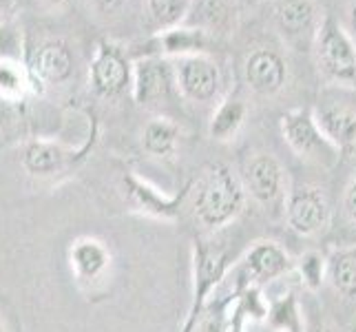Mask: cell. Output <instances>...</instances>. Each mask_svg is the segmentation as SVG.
Returning a JSON list of instances; mask_svg holds the SVG:
<instances>
[{"label":"cell","mask_w":356,"mask_h":332,"mask_svg":"<svg viewBox=\"0 0 356 332\" xmlns=\"http://www.w3.org/2000/svg\"><path fill=\"white\" fill-rule=\"evenodd\" d=\"M67 266L73 281L84 290H95L113 270V251L104 239L93 235L76 237L67 248Z\"/></svg>","instance_id":"30bf717a"},{"label":"cell","mask_w":356,"mask_h":332,"mask_svg":"<svg viewBox=\"0 0 356 332\" xmlns=\"http://www.w3.org/2000/svg\"><path fill=\"white\" fill-rule=\"evenodd\" d=\"M343 211H346L348 219L356 224V171L346 187V193H343Z\"/></svg>","instance_id":"f1b7e54d"},{"label":"cell","mask_w":356,"mask_h":332,"mask_svg":"<svg viewBox=\"0 0 356 332\" xmlns=\"http://www.w3.org/2000/svg\"><path fill=\"white\" fill-rule=\"evenodd\" d=\"M91 89L100 97H118L133 84V63L113 42H100L89 69Z\"/></svg>","instance_id":"7c38bea8"},{"label":"cell","mask_w":356,"mask_h":332,"mask_svg":"<svg viewBox=\"0 0 356 332\" xmlns=\"http://www.w3.org/2000/svg\"><path fill=\"white\" fill-rule=\"evenodd\" d=\"M82 151L67 149L65 144H60L56 140H29L22 149V168L27 171L31 177H54L58 173H63L71 166V162H76V157Z\"/></svg>","instance_id":"9a60e30c"},{"label":"cell","mask_w":356,"mask_h":332,"mask_svg":"<svg viewBox=\"0 0 356 332\" xmlns=\"http://www.w3.org/2000/svg\"><path fill=\"white\" fill-rule=\"evenodd\" d=\"M350 332H356V317H354V322H352V328H350Z\"/></svg>","instance_id":"74e56055"},{"label":"cell","mask_w":356,"mask_h":332,"mask_svg":"<svg viewBox=\"0 0 356 332\" xmlns=\"http://www.w3.org/2000/svg\"><path fill=\"white\" fill-rule=\"evenodd\" d=\"M239 294L235 292H215L211 299L206 301L204 310L197 319V328L195 332H228L232 322V306H235Z\"/></svg>","instance_id":"d4e9b609"},{"label":"cell","mask_w":356,"mask_h":332,"mask_svg":"<svg viewBox=\"0 0 356 332\" xmlns=\"http://www.w3.org/2000/svg\"><path fill=\"white\" fill-rule=\"evenodd\" d=\"M348 20H350L348 31H350V35H352L354 42H356V3H352L350 9H348Z\"/></svg>","instance_id":"836d02e7"},{"label":"cell","mask_w":356,"mask_h":332,"mask_svg":"<svg viewBox=\"0 0 356 332\" xmlns=\"http://www.w3.org/2000/svg\"><path fill=\"white\" fill-rule=\"evenodd\" d=\"M264 322L273 332H305V310L297 292L286 290L270 301Z\"/></svg>","instance_id":"44dd1931"},{"label":"cell","mask_w":356,"mask_h":332,"mask_svg":"<svg viewBox=\"0 0 356 332\" xmlns=\"http://www.w3.org/2000/svg\"><path fill=\"white\" fill-rule=\"evenodd\" d=\"M243 180L228 164H211L202 171L191 187V208L197 224L208 230L217 232L230 226L245 208Z\"/></svg>","instance_id":"6da1fadb"},{"label":"cell","mask_w":356,"mask_h":332,"mask_svg":"<svg viewBox=\"0 0 356 332\" xmlns=\"http://www.w3.org/2000/svg\"><path fill=\"white\" fill-rule=\"evenodd\" d=\"M314 118L339 155H356V109L343 102H323L314 109Z\"/></svg>","instance_id":"2e32d148"},{"label":"cell","mask_w":356,"mask_h":332,"mask_svg":"<svg viewBox=\"0 0 356 332\" xmlns=\"http://www.w3.org/2000/svg\"><path fill=\"white\" fill-rule=\"evenodd\" d=\"M245 322H248V310H245V303L239 294L235 306H232V322L228 332H245Z\"/></svg>","instance_id":"f546056e"},{"label":"cell","mask_w":356,"mask_h":332,"mask_svg":"<svg viewBox=\"0 0 356 332\" xmlns=\"http://www.w3.org/2000/svg\"><path fill=\"white\" fill-rule=\"evenodd\" d=\"M273 18L277 29L288 42H314L316 29L321 24L316 5L312 0H275Z\"/></svg>","instance_id":"5bb4252c"},{"label":"cell","mask_w":356,"mask_h":332,"mask_svg":"<svg viewBox=\"0 0 356 332\" xmlns=\"http://www.w3.org/2000/svg\"><path fill=\"white\" fill-rule=\"evenodd\" d=\"M191 262H193L191 306L181 322L179 332H195L206 301L222 288L230 268L235 266L237 260L224 244H215L213 239L206 237H195L191 246Z\"/></svg>","instance_id":"7a4b0ae2"},{"label":"cell","mask_w":356,"mask_h":332,"mask_svg":"<svg viewBox=\"0 0 356 332\" xmlns=\"http://www.w3.org/2000/svg\"><path fill=\"white\" fill-rule=\"evenodd\" d=\"M127 0H93V7L100 11L102 16H111L118 14V11L124 7Z\"/></svg>","instance_id":"1f68e13d"},{"label":"cell","mask_w":356,"mask_h":332,"mask_svg":"<svg viewBox=\"0 0 356 332\" xmlns=\"http://www.w3.org/2000/svg\"><path fill=\"white\" fill-rule=\"evenodd\" d=\"M284 215L292 232L301 237H316L330 226L332 208H330L323 189L314 184H294L288 191Z\"/></svg>","instance_id":"8992f818"},{"label":"cell","mask_w":356,"mask_h":332,"mask_svg":"<svg viewBox=\"0 0 356 332\" xmlns=\"http://www.w3.org/2000/svg\"><path fill=\"white\" fill-rule=\"evenodd\" d=\"M314 60L318 73L337 87L356 89V42L334 18H321L314 35Z\"/></svg>","instance_id":"277c9868"},{"label":"cell","mask_w":356,"mask_h":332,"mask_svg":"<svg viewBox=\"0 0 356 332\" xmlns=\"http://www.w3.org/2000/svg\"><path fill=\"white\" fill-rule=\"evenodd\" d=\"M245 116H248V106L239 97H224L213 111L211 122H208V135L215 142L228 144L239 135Z\"/></svg>","instance_id":"ffe728a7"},{"label":"cell","mask_w":356,"mask_h":332,"mask_svg":"<svg viewBox=\"0 0 356 332\" xmlns=\"http://www.w3.org/2000/svg\"><path fill=\"white\" fill-rule=\"evenodd\" d=\"M177 93L193 104H208L222 93L224 73L219 63L208 54H195L173 60Z\"/></svg>","instance_id":"ba28073f"},{"label":"cell","mask_w":356,"mask_h":332,"mask_svg":"<svg viewBox=\"0 0 356 332\" xmlns=\"http://www.w3.org/2000/svg\"><path fill=\"white\" fill-rule=\"evenodd\" d=\"M0 332H9V330H7V326H5V322H3V319H0Z\"/></svg>","instance_id":"8d00e7d4"},{"label":"cell","mask_w":356,"mask_h":332,"mask_svg":"<svg viewBox=\"0 0 356 332\" xmlns=\"http://www.w3.org/2000/svg\"><path fill=\"white\" fill-rule=\"evenodd\" d=\"M33 82L42 91L51 84H63L73 73V56L69 47L60 40H47L31 54L27 63Z\"/></svg>","instance_id":"e0dca14e"},{"label":"cell","mask_w":356,"mask_h":332,"mask_svg":"<svg viewBox=\"0 0 356 332\" xmlns=\"http://www.w3.org/2000/svg\"><path fill=\"white\" fill-rule=\"evenodd\" d=\"M157 45H159V52H157L159 56L177 60L184 56L206 54L208 33H204L202 29L191 27V24H179V27L166 29V31L159 33Z\"/></svg>","instance_id":"d6986e66"},{"label":"cell","mask_w":356,"mask_h":332,"mask_svg":"<svg viewBox=\"0 0 356 332\" xmlns=\"http://www.w3.org/2000/svg\"><path fill=\"white\" fill-rule=\"evenodd\" d=\"M31 93H40L24 60H0V97L18 104Z\"/></svg>","instance_id":"cb8c5ba5"},{"label":"cell","mask_w":356,"mask_h":332,"mask_svg":"<svg viewBox=\"0 0 356 332\" xmlns=\"http://www.w3.org/2000/svg\"><path fill=\"white\" fill-rule=\"evenodd\" d=\"M0 60H24L22 31L9 20H0Z\"/></svg>","instance_id":"83f0119b"},{"label":"cell","mask_w":356,"mask_h":332,"mask_svg":"<svg viewBox=\"0 0 356 332\" xmlns=\"http://www.w3.org/2000/svg\"><path fill=\"white\" fill-rule=\"evenodd\" d=\"M279 129L286 144L290 146V151L297 157L305 159V162L330 166L339 159L337 149L330 144L321 127H318V122L314 118V109L299 106L288 111V113L281 116Z\"/></svg>","instance_id":"5b68a950"},{"label":"cell","mask_w":356,"mask_h":332,"mask_svg":"<svg viewBox=\"0 0 356 332\" xmlns=\"http://www.w3.org/2000/svg\"><path fill=\"white\" fill-rule=\"evenodd\" d=\"M193 0H146V14L153 27L162 33L186 22Z\"/></svg>","instance_id":"484cf974"},{"label":"cell","mask_w":356,"mask_h":332,"mask_svg":"<svg viewBox=\"0 0 356 332\" xmlns=\"http://www.w3.org/2000/svg\"><path fill=\"white\" fill-rule=\"evenodd\" d=\"M11 9V0H0V20H7L5 14Z\"/></svg>","instance_id":"e575fe53"},{"label":"cell","mask_w":356,"mask_h":332,"mask_svg":"<svg viewBox=\"0 0 356 332\" xmlns=\"http://www.w3.org/2000/svg\"><path fill=\"white\" fill-rule=\"evenodd\" d=\"M191 187L193 182L184 184L177 193H164L162 189H157L155 184L149 180H144L135 173L124 175V193L133 213H138L142 217H151L157 221H177L181 215V208L191 198Z\"/></svg>","instance_id":"52a82bcc"},{"label":"cell","mask_w":356,"mask_h":332,"mask_svg":"<svg viewBox=\"0 0 356 332\" xmlns=\"http://www.w3.org/2000/svg\"><path fill=\"white\" fill-rule=\"evenodd\" d=\"M290 273H294V260L284 246L273 239H257L243 251L241 257H237L226 281L230 292L241 294L248 288L264 290V286Z\"/></svg>","instance_id":"3957f363"},{"label":"cell","mask_w":356,"mask_h":332,"mask_svg":"<svg viewBox=\"0 0 356 332\" xmlns=\"http://www.w3.org/2000/svg\"><path fill=\"white\" fill-rule=\"evenodd\" d=\"M243 187L248 198L264 208L284 206L288 198V175L281 162L270 153H254L243 171Z\"/></svg>","instance_id":"8fae6325"},{"label":"cell","mask_w":356,"mask_h":332,"mask_svg":"<svg viewBox=\"0 0 356 332\" xmlns=\"http://www.w3.org/2000/svg\"><path fill=\"white\" fill-rule=\"evenodd\" d=\"M243 76L248 87L257 95H277L288 82V63L277 49L257 47L252 54H248L243 65Z\"/></svg>","instance_id":"4fadbf2b"},{"label":"cell","mask_w":356,"mask_h":332,"mask_svg":"<svg viewBox=\"0 0 356 332\" xmlns=\"http://www.w3.org/2000/svg\"><path fill=\"white\" fill-rule=\"evenodd\" d=\"M42 3L49 7H63L65 3H69V0H42Z\"/></svg>","instance_id":"d590c367"},{"label":"cell","mask_w":356,"mask_h":332,"mask_svg":"<svg viewBox=\"0 0 356 332\" xmlns=\"http://www.w3.org/2000/svg\"><path fill=\"white\" fill-rule=\"evenodd\" d=\"M305 332H334V328L318 313H308L305 315Z\"/></svg>","instance_id":"4dcf8cb0"},{"label":"cell","mask_w":356,"mask_h":332,"mask_svg":"<svg viewBox=\"0 0 356 332\" xmlns=\"http://www.w3.org/2000/svg\"><path fill=\"white\" fill-rule=\"evenodd\" d=\"M179 127L168 118H155L142 131V149L151 157L170 159L175 157L179 146Z\"/></svg>","instance_id":"603a6c76"},{"label":"cell","mask_w":356,"mask_h":332,"mask_svg":"<svg viewBox=\"0 0 356 332\" xmlns=\"http://www.w3.org/2000/svg\"><path fill=\"white\" fill-rule=\"evenodd\" d=\"M327 284L343 299H356V246H341L327 255Z\"/></svg>","instance_id":"7402d4cb"},{"label":"cell","mask_w":356,"mask_h":332,"mask_svg":"<svg viewBox=\"0 0 356 332\" xmlns=\"http://www.w3.org/2000/svg\"><path fill=\"white\" fill-rule=\"evenodd\" d=\"M177 91L173 60L159 54L142 56L133 63V100L140 106L155 109L170 100Z\"/></svg>","instance_id":"9c48e42d"},{"label":"cell","mask_w":356,"mask_h":332,"mask_svg":"<svg viewBox=\"0 0 356 332\" xmlns=\"http://www.w3.org/2000/svg\"><path fill=\"white\" fill-rule=\"evenodd\" d=\"M294 273H299L301 284L310 292L321 290L327 284V257L318 251H305L294 260Z\"/></svg>","instance_id":"4316f807"},{"label":"cell","mask_w":356,"mask_h":332,"mask_svg":"<svg viewBox=\"0 0 356 332\" xmlns=\"http://www.w3.org/2000/svg\"><path fill=\"white\" fill-rule=\"evenodd\" d=\"M232 18H235V7L230 0H193L184 24H191V27L211 35L226 31L232 24Z\"/></svg>","instance_id":"ac0fdd59"},{"label":"cell","mask_w":356,"mask_h":332,"mask_svg":"<svg viewBox=\"0 0 356 332\" xmlns=\"http://www.w3.org/2000/svg\"><path fill=\"white\" fill-rule=\"evenodd\" d=\"M16 104H11V102H7L5 97H0V127L5 125V122L11 118V109H14Z\"/></svg>","instance_id":"d6a6232c"}]
</instances>
